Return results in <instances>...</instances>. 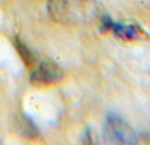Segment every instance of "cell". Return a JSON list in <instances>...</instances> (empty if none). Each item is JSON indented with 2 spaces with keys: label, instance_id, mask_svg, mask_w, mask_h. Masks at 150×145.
I'll list each match as a JSON object with an SVG mask.
<instances>
[{
  "label": "cell",
  "instance_id": "6da1fadb",
  "mask_svg": "<svg viewBox=\"0 0 150 145\" xmlns=\"http://www.w3.org/2000/svg\"><path fill=\"white\" fill-rule=\"evenodd\" d=\"M47 12L54 22L81 25L95 19L98 7L91 0H47Z\"/></svg>",
  "mask_w": 150,
  "mask_h": 145
},
{
  "label": "cell",
  "instance_id": "3957f363",
  "mask_svg": "<svg viewBox=\"0 0 150 145\" xmlns=\"http://www.w3.org/2000/svg\"><path fill=\"white\" fill-rule=\"evenodd\" d=\"M64 78V71H62L57 64L54 62H41L37 64L32 73H30V83L34 86H51V84L59 83Z\"/></svg>",
  "mask_w": 150,
  "mask_h": 145
},
{
  "label": "cell",
  "instance_id": "5b68a950",
  "mask_svg": "<svg viewBox=\"0 0 150 145\" xmlns=\"http://www.w3.org/2000/svg\"><path fill=\"white\" fill-rule=\"evenodd\" d=\"M15 132L17 133H21L22 137L25 138H35L39 137V130H37V127H35L27 117H24V115H19V117L15 118Z\"/></svg>",
  "mask_w": 150,
  "mask_h": 145
},
{
  "label": "cell",
  "instance_id": "277c9868",
  "mask_svg": "<svg viewBox=\"0 0 150 145\" xmlns=\"http://www.w3.org/2000/svg\"><path fill=\"white\" fill-rule=\"evenodd\" d=\"M103 30H110L111 34H115L120 39H127V41H133L138 39L142 35V30L137 27V25H128V24H118L113 22L111 19L105 17L103 19Z\"/></svg>",
  "mask_w": 150,
  "mask_h": 145
},
{
  "label": "cell",
  "instance_id": "52a82bcc",
  "mask_svg": "<svg viewBox=\"0 0 150 145\" xmlns=\"http://www.w3.org/2000/svg\"><path fill=\"white\" fill-rule=\"evenodd\" d=\"M142 138H143V142H147V144L150 142V135H149V133H143V135H142Z\"/></svg>",
  "mask_w": 150,
  "mask_h": 145
},
{
  "label": "cell",
  "instance_id": "8992f818",
  "mask_svg": "<svg viewBox=\"0 0 150 145\" xmlns=\"http://www.w3.org/2000/svg\"><path fill=\"white\" fill-rule=\"evenodd\" d=\"M14 46H15V49L19 51V56H21V59L24 61V64L30 68V66L34 64V56H32V52L29 51V47L24 44V42L19 41V39H15L14 41Z\"/></svg>",
  "mask_w": 150,
  "mask_h": 145
},
{
  "label": "cell",
  "instance_id": "7a4b0ae2",
  "mask_svg": "<svg viewBox=\"0 0 150 145\" xmlns=\"http://www.w3.org/2000/svg\"><path fill=\"white\" fill-rule=\"evenodd\" d=\"M105 138L110 144H125V145H135L138 142L137 133L132 130L122 117H118L116 113H110L106 117L105 123Z\"/></svg>",
  "mask_w": 150,
  "mask_h": 145
}]
</instances>
